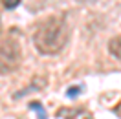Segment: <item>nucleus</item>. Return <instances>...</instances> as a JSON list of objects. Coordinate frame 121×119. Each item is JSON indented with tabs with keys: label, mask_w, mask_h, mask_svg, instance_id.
I'll return each instance as SVG.
<instances>
[{
	"label": "nucleus",
	"mask_w": 121,
	"mask_h": 119,
	"mask_svg": "<svg viewBox=\"0 0 121 119\" xmlns=\"http://www.w3.org/2000/svg\"><path fill=\"white\" fill-rule=\"evenodd\" d=\"M108 51L121 62V35H119V37L110 38V42H108Z\"/></svg>",
	"instance_id": "7ed1b4c3"
},
{
	"label": "nucleus",
	"mask_w": 121,
	"mask_h": 119,
	"mask_svg": "<svg viewBox=\"0 0 121 119\" xmlns=\"http://www.w3.org/2000/svg\"><path fill=\"white\" fill-rule=\"evenodd\" d=\"M2 4H4L6 9H13V8H17V6L20 4V0H2Z\"/></svg>",
	"instance_id": "423d86ee"
},
{
	"label": "nucleus",
	"mask_w": 121,
	"mask_h": 119,
	"mask_svg": "<svg viewBox=\"0 0 121 119\" xmlns=\"http://www.w3.org/2000/svg\"><path fill=\"white\" fill-rule=\"evenodd\" d=\"M81 92V88L79 86H72V90H68V97H73V95H77Z\"/></svg>",
	"instance_id": "0eeeda50"
},
{
	"label": "nucleus",
	"mask_w": 121,
	"mask_h": 119,
	"mask_svg": "<svg viewBox=\"0 0 121 119\" xmlns=\"http://www.w3.org/2000/svg\"><path fill=\"white\" fill-rule=\"evenodd\" d=\"M72 114V117H66V119H94L92 117V114L88 110H75V112H70Z\"/></svg>",
	"instance_id": "39448f33"
},
{
	"label": "nucleus",
	"mask_w": 121,
	"mask_h": 119,
	"mask_svg": "<svg viewBox=\"0 0 121 119\" xmlns=\"http://www.w3.org/2000/svg\"><path fill=\"white\" fill-rule=\"evenodd\" d=\"M81 2H95V0H81Z\"/></svg>",
	"instance_id": "1a4fd4ad"
},
{
	"label": "nucleus",
	"mask_w": 121,
	"mask_h": 119,
	"mask_svg": "<svg viewBox=\"0 0 121 119\" xmlns=\"http://www.w3.org/2000/svg\"><path fill=\"white\" fill-rule=\"evenodd\" d=\"M20 44L15 38L4 37L0 38V75H9L13 73L18 64H20Z\"/></svg>",
	"instance_id": "f03ea898"
},
{
	"label": "nucleus",
	"mask_w": 121,
	"mask_h": 119,
	"mask_svg": "<svg viewBox=\"0 0 121 119\" xmlns=\"http://www.w3.org/2000/svg\"><path fill=\"white\" fill-rule=\"evenodd\" d=\"M30 110L37 112L39 119H46V110H44V106L39 103V101H31V103H30Z\"/></svg>",
	"instance_id": "20e7f679"
},
{
	"label": "nucleus",
	"mask_w": 121,
	"mask_h": 119,
	"mask_svg": "<svg viewBox=\"0 0 121 119\" xmlns=\"http://www.w3.org/2000/svg\"><path fill=\"white\" fill-rule=\"evenodd\" d=\"M70 38V26L64 17H50L37 26L33 33V44L42 55L59 53Z\"/></svg>",
	"instance_id": "f257e3e1"
},
{
	"label": "nucleus",
	"mask_w": 121,
	"mask_h": 119,
	"mask_svg": "<svg viewBox=\"0 0 121 119\" xmlns=\"http://www.w3.org/2000/svg\"><path fill=\"white\" fill-rule=\"evenodd\" d=\"M117 114H119V115H121V104H119V106H117Z\"/></svg>",
	"instance_id": "6e6552de"
}]
</instances>
